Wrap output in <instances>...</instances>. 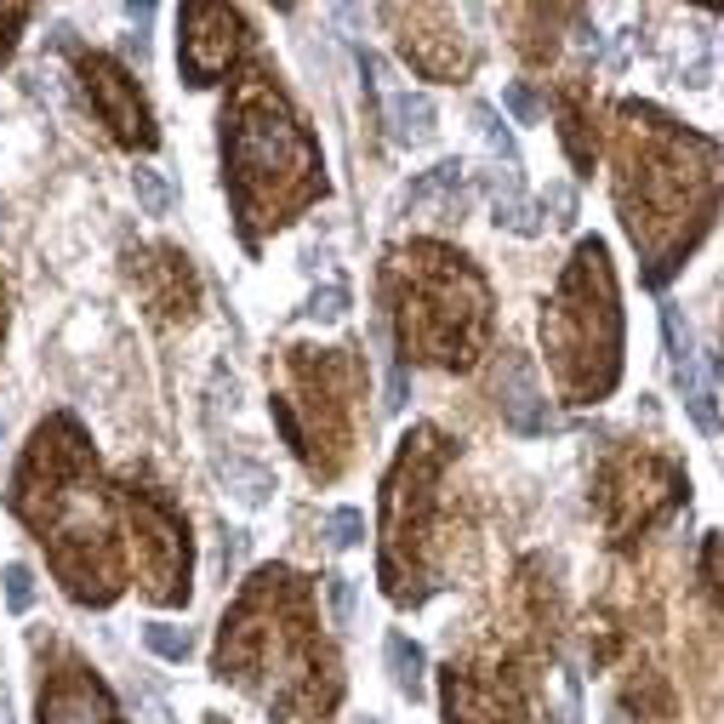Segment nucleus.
<instances>
[{"label": "nucleus", "instance_id": "obj_1", "mask_svg": "<svg viewBox=\"0 0 724 724\" xmlns=\"http://www.w3.org/2000/svg\"><path fill=\"white\" fill-rule=\"evenodd\" d=\"M622 189L639 183V200H628V234L656 252V280H662V229H673V252L690 245L708 222L713 206V148L690 132H673V120L656 109L628 104L622 109Z\"/></svg>", "mask_w": 724, "mask_h": 724}, {"label": "nucleus", "instance_id": "obj_2", "mask_svg": "<svg viewBox=\"0 0 724 724\" xmlns=\"http://www.w3.org/2000/svg\"><path fill=\"white\" fill-rule=\"evenodd\" d=\"M222 166H229L222 178L234 183V206L245 229L280 222V212L314 194L319 155L309 132L297 126V114L286 109V97L268 86V74H252L234 92V104L222 109Z\"/></svg>", "mask_w": 724, "mask_h": 724}, {"label": "nucleus", "instance_id": "obj_3", "mask_svg": "<svg viewBox=\"0 0 724 724\" xmlns=\"http://www.w3.org/2000/svg\"><path fill=\"white\" fill-rule=\"evenodd\" d=\"M542 337L559 354V377L570 394H605L616 383V348H622V319H616V286H611V257L599 240H582L570 274L559 280L554 309L542 314Z\"/></svg>", "mask_w": 724, "mask_h": 724}, {"label": "nucleus", "instance_id": "obj_4", "mask_svg": "<svg viewBox=\"0 0 724 724\" xmlns=\"http://www.w3.org/2000/svg\"><path fill=\"white\" fill-rule=\"evenodd\" d=\"M399 263H406V309H399L406 348L434 365H468L491 319L480 274L451 252H406Z\"/></svg>", "mask_w": 724, "mask_h": 724}, {"label": "nucleus", "instance_id": "obj_5", "mask_svg": "<svg viewBox=\"0 0 724 724\" xmlns=\"http://www.w3.org/2000/svg\"><path fill=\"white\" fill-rule=\"evenodd\" d=\"M132 519H137V570H143V593L160 605L189 599V531L178 508L166 496L132 491Z\"/></svg>", "mask_w": 724, "mask_h": 724}, {"label": "nucleus", "instance_id": "obj_6", "mask_svg": "<svg viewBox=\"0 0 724 724\" xmlns=\"http://www.w3.org/2000/svg\"><path fill=\"white\" fill-rule=\"evenodd\" d=\"M81 86H86L92 109L104 114V126H109L120 143L155 148V126H148V109H143V97L132 92L126 69L109 63V58H81Z\"/></svg>", "mask_w": 724, "mask_h": 724}, {"label": "nucleus", "instance_id": "obj_7", "mask_svg": "<svg viewBox=\"0 0 724 724\" xmlns=\"http://www.w3.org/2000/svg\"><path fill=\"white\" fill-rule=\"evenodd\" d=\"M240 12H222V7H189L183 12V74L194 86H212L217 74H229L234 52H240Z\"/></svg>", "mask_w": 724, "mask_h": 724}, {"label": "nucleus", "instance_id": "obj_8", "mask_svg": "<svg viewBox=\"0 0 724 724\" xmlns=\"http://www.w3.org/2000/svg\"><path fill=\"white\" fill-rule=\"evenodd\" d=\"M679 491H685V485H679V473H673L667 462H656V457L628 462V468L616 473L611 496H605L616 536H628V531H639V526H651V519H656V514H662Z\"/></svg>", "mask_w": 724, "mask_h": 724}, {"label": "nucleus", "instance_id": "obj_9", "mask_svg": "<svg viewBox=\"0 0 724 724\" xmlns=\"http://www.w3.org/2000/svg\"><path fill=\"white\" fill-rule=\"evenodd\" d=\"M496 411L514 434H542L547 429V399H542V383H536V365L526 354L503 348L496 360Z\"/></svg>", "mask_w": 724, "mask_h": 724}, {"label": "nucleus", "instance_id": "obj_10", "mask_svg": "<svg viewBox=\"0 0 724 724\" xmlns=\"http://www.w3.org/2000/svg\"><path fill=\"white\" fill-rule=\"evenodd\" d=\"M40 724H120V719H114V702L104 696V685L92 673L69 667L63 679L40 690Z\"/></svg>", "mask_w": 724, "mask_h": 724}, {"label": "nucleus", "instance_id": "obj_11", "mask_svg": "<svg viewBox=\"0 0 724 724\" xmlns=\"http://www.w3.org/2000/svg\"><path fill=\"white\" fill-rule=\"evenodd\" d=\"M383 120H388V137L399 148L429 143L434 137V97L429 92H406V86H383Z\"/></svg>", "mask_w": 724, "mask_h": 724}, {"label": "nucleus", "instance_id": "obj_12", "mask_svg": "<svg viewBox=\"0 0 724 724\" xmlns=\"http://www.w3.org/2000/svg\"><path fill=\"white\" fill-rule=\"evenodd\" d=\"M485 194H491V212H496V222H508L514 234H542L536 206H531L526 194H519L514 166H508V171H491V178H485Z\"/></svg>", "mask_w": 724, "mask_h": 724}, {"label": "nucleus", "instance_id": "obj_13", "mask_svg": "<svg viewBox=\"0 0 724 724\" xmlns=\"http://www.w3.org/2000/svg\"><path fill=\"white\" fill-rule=\"evenodd\" d=\"M217 480L229 485V496L240 508H263L268 496H274V473L252 457H217Z\"/></svg>", "mask_w": 724, "mask_h": 724}, {"label": "nucleus", "instance_id": "obj_14", "mask_svg": "<svg viewBox=\"0 0 724 724\" xmlns=\"http://www.w3.org/2000/svg\"><path fill=\"white\" fill-rule=\"evenodd\" d=\"M383 656H388V673H394V690L417 702V696H422V651H417L406 634H388Z\"/></svg>", "mask_w": 724, "mask_h": 724}, {"label": "nucleus", "instance_id": "obj_15", "mask_svg": "<svg viewBox=\"0 0 724 724\" xmlns=\"http://www.w3.org/2000/svg\"><path fill=\"white\" fill-rule=\"evenodd\" d=\"M132 194H137V206L148 217H166L171 206H178V189H171V178H166V171H155V166H137L132 171Z\"/></svg>", "mask_w": 724, "mask_h": 724}, {"label": "nucleus", "instance_id": "obj_16", "mask_svg": "<svg viewBox=\"0 0 724 724\" xmlns=\"http://www.w3.org/2000/svg\"><path fill=\"white\" fill-rule=\"evenodd\" d=\"M457 183H462V160H439L429 178H417V183L406 189V206H422V200H434V194L457 189Z\"/></svg>", "mask_w": 724, "mask_h": 724}, {"label": "nucleus", "instance_id": "obj_17", "mask_svg": "<svg viewBox=\"0 0 724 724\" xmlns=\"http://www.w3.org/2000/svg\"><path fill=\"white\" fill-rule=\"evenodd\" d=\"M143 644H148L160 662H183V656H189V634L171 628V622H148V628H143Z\"/></svg>", "mask_w": 724, "mask_h": 724}, {"label": "nucleus", "instance_id": "obj_18", "mask_svg": "<svg viewBox=\"0 0 724 724\" xmlns=\"http://www.w3.org/2000/svg\"><path fill=\"white\" fill-rule=\"evenodd\" d=\"M342 314H348V286L342 280H326L303 309V319H319V326H331V319H342Z\"/></svg>", "mask_w": 724, "mask_h": 724}, {"label": "nucleus", "instance_id": "obj_19", "mask_svg": "<svg viewBox=\"0 0 724 724\" xmlns=\"http://www.w3.org/2000/svg\"><path fill=\"white\" fill-rule=\"evenodd\" d=\"M473 120H480V137L491 143V155H503V160L514 166L519 155H514V137H508L503 120H496V109H491V104H473Z\"/></svg>", "mask_w": 724, "mask_h": 724}, {"label": "nucleus", "instance_id": "obj_20", "mask_svg": "<svg viewBox=\"0 0 724 724\" xmlns=\"http://www.w3.org/2000/svg\"><path fill=\"white\" fill-rule=\"evenodd\" d=\"M326 536H331V547L342 554V547H354L360 536H365V519H360V508H337L331 519H326Z\"/></svg>", "mask_w": 724, "mask_h": 724}, {"label": "nucleus", "instance_id": "obj_21", "mask_svg": "<svg viewBox=\"0 0 724 724\" xmlns=\"http://www.w3.org/2000/svg\"><path fill=\"white\" fill-rule=\"evenodd\" d=\"M7 605H12V611H29V605H35V577H29V565H7Z\"/></svg>", "mask_w": 724, "mask_h": 724}, {"label": "nucleus", "instance_id": "obj_22", "mask_svg": "<svg viewBox=\"0 0 724 724\" xmlns=\"http://www.w3.org/2000/svg\"><path fill=\"white\" fill-rule=\"evenodd\" d=\"M503 104H508V114H514V120H526V126H531V120L542 114V104H536V92H531L526 81H514V86L503 92Z\"/></svg>", "mask_w": 724, "mask_h": 724}, {"label": "nucleus", "instance_id": "obj_23", "mask_svg": "<svg viewBox=\"0 0 724 724\" xmlns=\"http://www.w3.org/2000/svg\"><path fill=\"white\" fill-rule=\"evenodd\" d=\"M702 577H708V588H713V605L724 611V542H719V536L708 542V554H702Z\"/></svg>", "mask_w": 724, "mask_h": 724}, {"label": "nucleus", "instance_id": "obj_24", "mask_svg": "<svg viewBox=\"0 0 724 724\" xmlns=\"http://www.w3.org/2000/svg\"><path fill=\"white\" fill-rule=\"evenodd\" d=\"M326 593H331V616L337 622L354 616V588H348V577H326Z\"/></svg>", "mask_w": 724, "mask_h": 724}, {"label": "nucleus", "instance_id": "obj_25", "mask_svg": "<svg viewBox=\"0 0 724 724\" xmlns=\"http://www.w3.org/2000/svg\"><path fill=\"white\" fill-rule=\"evenodd\" d=\"M547 206H554V222H570V212H577V194H570L565 183L547 189Z\"/></svg>", "mask_w": 724, "mask_h": 724}, {"label": "nucleus", "instance_id": "obj_26", "mask_svg": "<svg viewBox=\"0 0 724 724\" xmlns=\"http://www.w3.org/2000/svg\"><path fill=\"white\" fill-rule=\"evenodd\" d=\"M0 724H7V696H0Z\"/></svg>", "mask_w": 724, "mask_h": 724}]
</instances>
